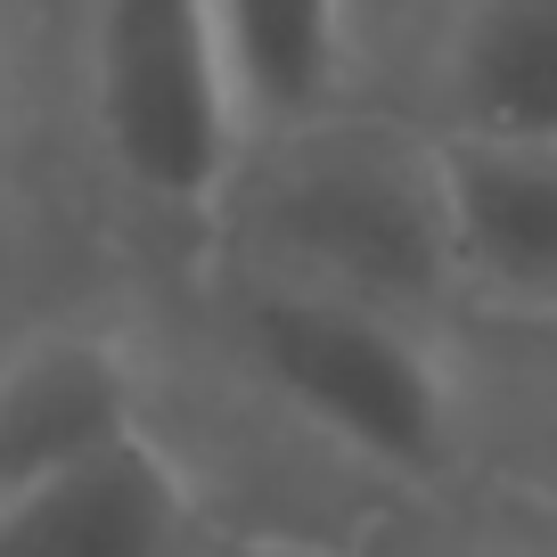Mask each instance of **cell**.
<instances>
[{"label": "cell", "mask_w": 557, "mask_h": 557, "mask_svg": "<svg viewBox=\"0 0 557 557\" xmlns=\"http://www.w3.org/2000/svg\"><path fill=\"white\" fill-rule=\"evenodd\" d=\"M385 99L443 139H557V0H435Z\"/></svg>", "instance_id": "5b68a950"}, {"label": "cell", "mask_w": 557, "mask_h": 557, "mask_svg": "<svg viewBox=\"0 0 557 557\" xmlns=\"http://www.w3.org/2000/svg\"><path fill=\"white\" fill-rule=\"evenodd\" d=\"M435 0H345V17H352V83L361 90H385L401 66V50H410L418 17H426Z\"/></svg>", "instance_id": "7c38bea8"}, {"label": "cell", "mask_w": 557, "mask_h": 557, "mask_svg": "<svg viewBox=\"0 0 557 557\" xmlns=\"http://www.w3.org/2000/svg\"><path fill=\"white\" fill-rule=\"evenodd\" d=\"M157 426V345L107 312H34L0 329V500Z\"/></svg>", "instance_id": "277c9868"}, {"label": "cell", "mask_w": 557, "mask_h": 557, "mask_svg": "<svg viewBox=\"0 0 557 557\" xmlns=\"http://www.w3.org/2000/svg\"><path fill=\"white\" fill-rule=\"evenodd\" d=\"M459 401H468V492L557 517V320L459 312Z\"/></svg>", "instance_id": "ba28073f"}, {"label": "cell", "mask_w": 557, "mask_h": 557, "mask_svg": "<svg viewBox=\"0 0 557 557\" xmlns=\"http://www.w3.org/2000/svg\"><path fill=\"white\" fill-rule=\"evenodd\" d=\"M41 41H50V0H0V164L25 123V99H34Z\"/></svg>", "instance_id": "8fae6325"}, {"label": "cell", "mask_w": 557, "mask_h": 557, "mask_svg": "<svg viewBox=\"0 0 557 557\" xmlns=\"http://www.w3.org/2000/svg\"><path fill=\"white\" fill-rule=\"evenodd\" d=\"M189 352L213 385L336 468L369 508L468 492V401L451 320H410L361 296L181 271Z\"/></svg>", "instance_id": "6da1fadb"}, {"label": "cell", "mask_w": 557, "mask_h": 557, "mask_svg": "<svg viewBox=\"0 0 557 557\" xmlns=\"http://www.w3.org/2000/svg\"><path fill=\"white\" fill-rule=\"evenodd\" d=\"M222 34H230V74H238L246 132L361 90L352 83L345 0H222Z\"/></svg>", "instance_id": "9c48e42d"}, {"label": "cell", "mask_w": 557, "mask_h": 557, "mask_svg": "<svg viewBox=\"0 0 557 557\" xmlns=\"http://www.w3.org/2000/svg\"><path fill=\"white\" fill-rule=\"evenodd\" d=\"M213 500L164 426L0 500V557H197Z\"/></svg>", "instance_id": "8992f818"}, {"label": "cell", "mask_w": 557, "mask_h": 557, "mask_svg": "<svg viewBox=\"0 0 557 557\" xmlns=\"http://www.w3.org/2000/svg\"><path fill=\"white\" fill-rule=\"evenodd\" d=\"M468 312L557 320V139H443Z\"/></svg>", "instance_id": "52a82bcc"}, {"label": "cell", "mask_w": 557, "mask_h": 557, "mask_svg": "<svg viewBox=\"0 0 557 557\" xmlns=\"http://www.w3.org/2000/svg\"><path fill=\"white\" fill-rule=\"evenodd\" d=\"M197 557H352V541L329 533H287V524H213Z\"/></svg>", "instance_id": "4fadbf2b"}, {"label": "cell", "mask_w": 557, "mask_h": 557, "mask_svg": "<svg viewBox=\"0 0 557 557\" xmlns=\"http://www.w3.org/2000/svg\"><path fill=\"white\" fill-rule=\"evenodd\" d=\"M352 557H557V524L492 492H418L385 500L352 533Z\"/></svg>", "instance_id": "30bf717a"}, {"label": "cell", "mask_w": 557, "mask_h": 557, "mask_svg": "<svg viewBox=\"0 0 557 557\" xmlns=\"http://www.w3.org/2000/svg\"><path fill=\"white\" fill-rule=\"evenodd\" d=\"M181 271H238L410 320H459L468 287L443 132L385 90H345L287 123H255Z\"/></svg>", "instance_id": "7a4b0ae2"}, {"label": "cell", "mask_w": 557, "mask_h": 557, "mask_svg": "<svg viewBox=\"0 0 557 557\" xmlns=\"http://www.w3.org/2000/svg\"><path fill=\"white\" fill-rule=\"evenodd\" d=\"M50 41L74 164H90L107 213L181 271L246 139L222 0H50Z\"/></svg>", "instance_id": "3957f363"}, {"label": "cell", "mask_w": 557, "mask_h": 557, "mask_svg": "<svg viewBox=\"0 0 557 557\" xmlns=\"http://www.w3.org/2000/svg\"><path fill=\"white\" fill-rule=\"evenodd\" d=\"M549 524H557V517H549Z\"/></svg>", "instance_id": "5bb4252c"}]
</instances>
